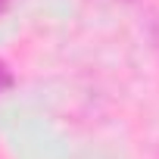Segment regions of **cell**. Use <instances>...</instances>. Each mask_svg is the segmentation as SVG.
<instances>
[{
    "mask_svg": "<svg viewBox=\"0 0 159 159\" xmlns=\"http://www.w3.org/2000/svg\"><path fill=\"white\" fill-rule=\"evenodd\" d=\"M13 88V75H10V69L0 62V91H10Z\"/></svg>",
    "mask_w": 159,
    "mask_h": 159,
    "instance_id": "obj_1",
    "label": "cell"
},
{
    "mask_svg": "<svg viewBox=\"0 0 159 159\" xmlns=\"http://www.w3.org/2000/svg\"><path fill=\"white\" fill-rule=\"evenodd\" d=\"M7 7H10V0H0V13H3V10H7Z\"/></svg>",
    "mask_w": 159,
    "mask_h": 159,
    "instance_id": "obj_2",
    "label": "cell"
}]
</instances>
